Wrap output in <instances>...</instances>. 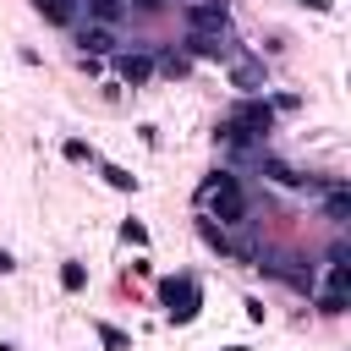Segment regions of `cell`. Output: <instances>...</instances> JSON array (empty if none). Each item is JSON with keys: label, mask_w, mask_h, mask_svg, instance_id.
<instances>
[{"label": "cell", "mask_w": 351, "mask_h": 351, "mask_svg": "<svg viewBox=\"0 0 351 351\" xmlns=\"http://www.w3.org/2000/svg\"><path fill=\"white\" fill-rule=\"evenodd\" d=\"M192 203H197V214H208L214 225H225V230H252L258 219H252V197H247V186H241V176L225 165V170H208L203 181H197V192H192Z\"/></svg>", "instance_id": "1"}, {"label": "cell", "mask_w": 351, "mask_h": 351, "mask_svg": "<svg viewBox=\"0 0 351 351\" xmlns=\"http://www.w3.org/2000/svg\"><path fill=\"white\" fill-rule=\"evenodd\" d=\"M159 307H165L170 324H192L197 307H203V285H197V274H170V280H159Z\"/></svg>", "instance_id": "2"}, {"label": "cell", "mask_w": 351, "mask_h": 351, "mask_svg": "<svg viewBox=\"0 0 351 351\" xmlns=\"http://www.w3.org/2000/svg\"><path fill=\"white\" fill-rule=\"evenodd\" d=\"M252 269H263V274L285 280V285H291V291H302V296H313V291H318V274H313V263H307V258H296V252H263V247H258Z\"/></svg>", "instance_id": "3"}, {"label": "cell", "mask_w": 351, "mask_h": 351, "mask_svg": "<svg viewBox=\"0 0 351 351\" xmlns=\"http://www.w3.org/2000/svg\"><path fill=\"white\" fill-rule=\"evenodd\" d=\"M274 115H280V110H274L269 99H258V93H241V99L225 110V121H236V126H241L247 137H258V143H269V132H274Z\"/></svg>", "instance_id": "4"}, {"label": "cell", "mask_w": 351, "mask_h": 351, "mask_svg": "<svg viewBox=\"0 0 351 351\" xmlns=\"http://www.w3.org/2000/svg\"><path fill=\"white\" fill-rule=\"evenodd\" d=\"M181 49H186L192 60H219V66H225V60H230L241 44H236V33H192V27H186Z\"/></svg>", "instance_id": "5"}, {"label": "cell", "mask_w": 351, "mask_h": 351, "mask_svg": "<svg viewBox=\"0 0 351 351\" xmlns=\"http://www.w3.org/2000/svg\"><path fill=\"white\" fill-rule=\"evenodd\" d=\"M110 60H115L121 88H148L154 82V49H115Z\"/></svg>", "instance_id": "6"}, {"label": "cell", "mask_w": 351, "mask_h": 351, "mask_svg": "<svg viewBox=\"0 0 351 351\" xmlns=\"http://www.w3.org/2000/svg\"><path fill=\"white\" fill-rule=\"evenodd\" d=\"M71 44H77V55H115V49H121L115 27H104V22H88V16L71 27Z\"/></svg>", "instance_id": "7"}, {"label": "cell", "mask_w": 351, "mask_h": 351, "mask_svg": "<svg viewBox=\"0 0 351 351\" xmlns=\"http://www.w3.org/2000/svg\"><path fill=\"white\" fill-rule=\"evenodd\" d=\"M181 11H186L192 33H230V5L225 0H197V5H181Z\"/></svg>", "instance_id": "8"}, {"label": "cell", "mask_w": 351, "mask_h": 351, "mask_svg": "<svg viewBox=\"0 0 351 351\" xmlns=\"http://www.w3.org/2000/svg\"><path fill=\"white\" fill-rule=\"evenodd\" d=\"M230 88H241V93H258V88H269V66L258 60V55H247V49H236L230 60Z\"/></svg>", "instance_id": "9"}, {"label": "cell", "mask_w": 351, "mask_h": 351, "mask_svg": "<svg viewBox=\"0 0 351 351\" xmlns=\"http://www.w3.org/2000/svg\"><path fill=\"white\" fill-rule=\"evenodd\" d=\"M258 170H263V176H269L274 186H318L313 176H302L296 165H285V159H280V154H269V148L258 154Z\"/></svg>", "instance_id": "10"}, {"label": "cell", "mask_w": 351, "mask_h": 351, "mask_svg": "<svg viewBox=\"0 0 351 351\" xmlns=\"http://www.w3.org/2000/svg\"><path fill=\"white\" fill-rule=\"evenodd\" d=\"M33 11H38V16L49 22V27H66V33H71V27L82 22V11H77L71 0H33Z\"/></svg>", "instance_id": "11"}, {"label": "cell", "mask_w": 351, "mask_h": 351, "mask_svg": "<svg viewBox=\"0 0 351 351\" xmlns=\"http://www.w3.org/2000/svg\"><path fill=\"white\" fill-rule=\"evenodd\" d=\"M154 71L159 77H170V82H186L192 77V55L176 44V49H165V55H154Z\"/></svg>", "instance_id": "12"}, {"label": "cell", "mask_w": 351, "mask_h": 351, "mask_svg": "<svg viewBox=\"0 0 351 351\" xmlns=\"http://www.w3.org/2000/svg\"><path fill=\"white\" fill-rule=\"evenodd\" d=\"M82 16H88V22H104V27H121L132 11H126V0H88Z\"/></svg>", "instance_id": "13"}, {"label": "cell", "mask_w": 351, "mask_h": 351, "mask_svg": "<svg viewBox=\"0 0 351 351\" xmlns=\"http://www.w3.org/2000/svg\"><path fill=\"white\" fill-rule=\"evenodd\" d=\"M93 165H99L104 186H115V192H137V176H132L126 165H110V159H93Z\"/></svg>", "instance_id": "14"}, {"label": "cell", "mask_w": 351, "mask_h": 351, "mask_svg": "<svg viewBox=\"0 0 351 351\" xmlns=\"http://www.w3.org/2000/svg\"><path fill=\"white\" fill-rule=\"evenodd\" d=\"M60 291H71V296H77V291H88V269H82L77 258H66V263H60Z\"/></svg>", "instance_id": "15"}, {"label": "cell", "mask_w": 351, "mask_h": 351, "mask_svg": "<svg viewBox=\"0 0 351 351\" xmlns=\"http://www.w3.org/2000/svg\"><path fill=\"white\" fill-rule=\"evenodd\" d=\"M93 335L104 340V351H132V335H126V329H115V324H104V318L93 324Z\"/></svg>", "instance_id": "16"}, {"label": "cell", "mask_w": 351, "mask_h": 351, "mask_svg": "<svg viewBox=\"0 0 351 351\" xmlns=\"http://www.w3.org/2000/svg\"><path fill=\"white\" fill-rule=\"evenodd\" d=\"M60 154H66L71 165H93V159H99V154H93V143H82V137H66V143H60Z\"/></svg>", "instance_id": "17"}, {"label": "cell", "mask_w": 351, "mask_h": 351, "mask_svg": "<svg viewBox=\"0 0 351 351\" xmlns=\"http://www.w3.org/2000/svg\"><path fill=\"white\" fill-rule=\"evenodd\" d=\"M121 241L126 247H148V225L143 219H121Z\"/></svg>", "instance_id": "18"}, {"label": "cell", "mask_w": 351, "mask_h": 351, "mask_svg": "<svg viewBox=\"0 0 351 351\" xmlns=\"http://www.w3.org/2000/svg\"><path fill=\"white\" fill-rule=\"evenodd\" d=\"M126 11H137V16H159V11H170V0H126Z\"/></svg>", "instance_id": "19"}, {"label": "cell", "mask_w": 351, "mask_h": 351, "mask_svg": "<svg viewBox=\"0 0 351 351\" xmlns=\"http://www.w3.org/2000/svg\"><path fill=\"white\" fill-rule=\"evenodd\" d=\"M302 5H307V11H318V16H324V11H335V0H302Z\"/></svg>", "instance_id": "20"}, {"label": "cell", "mask_w": 351, "mask_h": 351, "mask_svg": "<svg viewBox=\"0 0 351 351\" xmlns=\"http://www.w3.org/2000/svg\"><path fill=\"white\" fill-rule=\"evenodd\" d=\"M11 269H16V258H11L5 247H0V274H11Z\"/></svg>", "instance_id": "21"}, {"label": "cell", "mask_w": 351, "mask_h": 351, "mask_svg": "<svg viewBox=\"0 0 351 351\" xmlns=\"http://www.w3.org/2000/svg\"><path fill=\"white\" fill-rule=\"evenodd\" d=\"M0 351H22V346H11V340H0Z\"/></svg>", "instance_id": "22"}, {"label": "cell", "mask_w": 351, "mask_h": 351, "mask_svg": "<svg viewBox=\"0 0 351 351\" xmlns=\"http://www.w3.org/2000/svg\"><path fill=\"white\" fill-rule=\"evenodd\" d=\"M71 5H77V11H88V0H71Z\"/></svg>", "instance_id": "23"}, {"label": "cell", "mask_w": 351, "mask_h": 351, "mask_svg": "<svg viewBox=\"0 0 351 351\" xmlns=\"http://www.w3.org/2000/svg\"><path fill=\"white\" fill-rule=\"evenodd\" d=\"M225 351H247V346H225Z\"/></svg>", "instance_id": "24"}, {"label": "cell", "mask_w": 351, "mask_h": 351, "mask_svg": "<svg viewBox=\"0 0 351 351\" xmlns=\"http://www.w3.org/2000/svg\"><path fill=\"white\" fill-rule=\"evenodd\" d=\"M181 5H197V0H181Z\"/></svg>", "instance_id": "25"}]
</instances>
